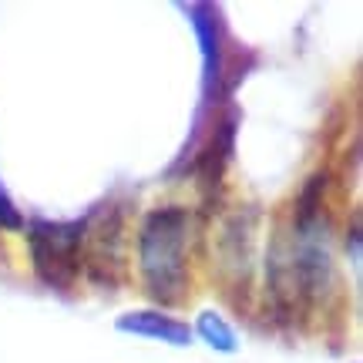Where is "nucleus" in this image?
I'll use <instances>...</instances> for the list:
<instances>
[{"label":"nucleus","instance_id":"f257e3e1","mask_svg":"<svg viewBox=\"0 0 363 363\" xmlns=\"http://www.w3.org/2000/svg\"><path fill=\"white\" fill-rule=\"evenodd\" d=\"M185 229L182 208H158L142 225V272L148 293L162 303L182 296L185 289Z\"/></svg>","mask_w":363,"mask_h":363},{"label":"nucleus","instance_id":"f03ea898","mask_svg":"<svg viewBox=\"0 0 363 363\" xmlns=\"http://www.w3.org/2000/svg\"><path fill=\"white\" fill-rule=\"evenodd\" d=\"M81 242H84V225H78V222H67V225L34 222L30 256H34V269L40 279L51 286L71 283L81 266Z\"/></svg>","mask_w":363,"mask_h":363},{"label":"nucleus","instance_id":"7ed1b4c3","mask_svg":"<svg viewBox=\"0 0 363 363\" xmlns=\"http://www.w3.org/2000/svg\"><path fill=\"white\" fill-rule=\"evenodd\" d=\"M118 330L125 333H142V337H158V340H169V343H189V326L179 323V320H169L162 313H131V316H121L118 320Z\"/></svg>","mask_w":363,"mask_h":363},{"label":"nucleus","instance_id":"20e7f679","mask_svg":"<svg viewBox=\"0 0 363 363\" xmlns=\"http://www.w3.org/2000/svg\"><path fill=\"white\" fill-rule=\"evenodd\" d=\"M199 333H202V337H206L216 350H225V353L235 350L233 330L225 326V320H222L219 313H202V316H199Z\"/></svg>","mask_w":363,"mask_h":363},{"label":"nucleus","instance_id":"39448f33","mask_svg":"<svg viewBox=\"0 0 363 363\" xmlns=\"http://www.w3.org/2000/svg\"><path fill=\"white\" fill-rule=\"evenodd\" d=\"M0 222H4V225H21V216L13 212L11 199H7L4 192H0Z\"/></svg>","mask_w":363,"mask_h":363}]
</instances>
